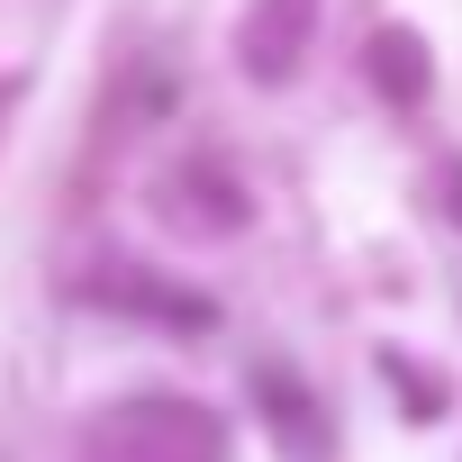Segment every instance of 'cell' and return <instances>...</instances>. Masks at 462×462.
Wrapping results in <instances>:
<instances>
[{"mask_svg":"<svg viewBox=\"0 0 462 462\" xmlns=\"http://www.w3.org/2000/svg\"><path fill=\"white\" fill-rule=\"evenodd\" d=\"M381 372H390V390H408V399H417V408H426V417H435V408H444V381H426V372H417V363H408V354H381Z\"/></svg>","mask_w":462,"mask_h":462,"instance_id":"cell-6","label":"cell"},{"mask_svg":"<svg viewBox=\"0 0 462 462\" xmlns=\"http://www.w3.org/2000/svg\"><path fill=\"white\" fill-rule=\"evenodd\" d=\"M309 28H318V0H254L245 37H236V64L254 82H291L300 55H309Z\"/></svg>","mask_w":462,"mask_h":462,"instance_id":"cell-2","label":"cell"},{"mask_svg":"<svg viewBox=\"0 0 462 462\" xmlns=\"http://www.w3.org/2000/svg\"><path fill=\"white\" fill-rule=\"evenodd\" d=\"M254 390L273 399V435H282L291 453H309V399H300V390H291L282 372H254Z\"/></svg>","mask_w":462,"mask_h":462,"instance_id":"cell-5","label":"cell"},{"mask_svg":"<svg viewBox=\"0 0 462 462\" xmlns=\"http://www.w3.org/2000/svg\"><path fill=\"white\" fill-rule=\"evenodd\" d=\"M82 300H91V309L154 318V327H217V309H208L199 291H163V282H145V273H109V282H91Z\"/></svg>","mask_w":462,"mask_h":462,"instance_id":"cell-3","label":"cell"},{"mask_svg":"<svg viewBox=\"0 0 462 462\" xmlns=\"http://www.w3.org/2000/svg\"><path fill=\"white\" fill-rule=\"evenodd\" d=\"M372 82H381V100H426V37L417 28H381L372 37Z\"/></svg>","mask_w":462,"mask_h":462,"instance_id":"cell-4","label":"cell"},{"mask_svg":"<svg viewBox=\"0 0 462 462\" xmlns=\"http://www.w3.org/2000/svg\"><path fill=\"white\" fill-rule=\"evenodd\" d=\"M444 190H453V217H462V163H453V172H444Z\"/></svg>","mask_w":462,"mask_h":462,"instance_id":"cell-7","label":"cell"},{"mask_svg":"<svg viewBox=\"0 0 462 462\" xmlns=\"http://www.w3.org/2000/svg\"><path fill=\"white\" fill-rule=\"evenodd\" d=\"M91 462H226V426L199 399H127L91 426Z\"/></svg>","mask_w":462,"mask_h":462,"instance_id":"cell-1","label":"cell"}]
</instances>
